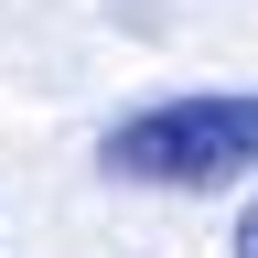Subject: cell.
<instances>
[{
    "instance_id": "6da1fadb",
    "label": "cell",
    "mask_w": 258,
    "mask_h": 258,
    "mask_svg": "<svg viewBox=\"0 0 258 258\" xmlns=\"http://www.w3.org/2000/svg\"><path fill=\"white\" fill-rule=\"evenodd\" d=\"M97 172L140 194H226L258 172V86H183L97 140Z\"/></svg>"
},
{
    "instance_id": "7a4b0ae2",
    "label": "cell",
    "mask_w": 258,
    "mask_h": 258,
    "mask_svg": "<svg viewBox=\"0 0 258 258\" xmlns=\"http://www.w3.org/2000/svg\"><path fill=\"white\" fill-rule=\"evenodd\" d=\"M226 258H258V194L237 205V226H226Z\"/></svg>"
}]
</instances>
